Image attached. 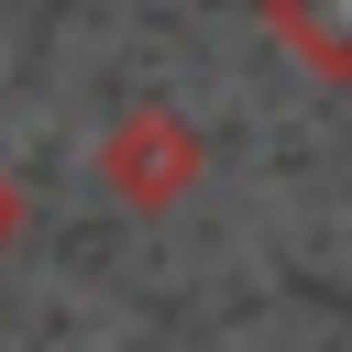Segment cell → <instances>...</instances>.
I'll use <instances>...</instances> for the list:
<instances>
[{"instance_id": "obj_1", "label": "cell", "mask_w": 352, "mask_h": 352, "mask_svg": "<svg viewBox=\"0 0 352 352\" xmlns=\"http://www.w3.org/2000/svg\"><path fill=\"white\" fill-rule=\"evenodd\" d=\"M198 176H209V143H198V121H187L176 99H132V110L99 132V187H110L132 220L176 209Z\"/></svg>"}, {"instance_id": "obj_3", "label": "cell", "mask_w": 352, "mask_h": 352, "mask_svg": "<svg viewBox=\"0 0 352 352\" xmlns=\"http://www.w3.org/2000/svg\"><path fill=\"white\" fill-rule=\"evenodd\" d=\"M22 220H33V209H22V176H11V165H0V253H11V242H22Z\"/></svg>"}, {"instance_id": "obj_2", "label": "cell", "mask_w": 352, "mask_h": 352, "mask_svg": "<svg viewBox=\"0 0 352 352\" xmlns=\"http://www.w3.org/2000/svg\"><path fill=\"white\" fill-rule=\"evenodd\" d=\"M264 33L319 77V88H352V0H253Z\"/></svg>"}]
</instances>
